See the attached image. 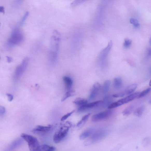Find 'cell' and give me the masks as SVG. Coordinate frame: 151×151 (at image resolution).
<instances>
[{
    "instance_id": "d6986e66",
    "label": "cell",
    "mask_w": 151,
    "mask_h": 151,
    "mask_svg": "<svg viewBox=\"0 0 151 151\" xmlns=\"http://www.w3.org/2000/svg\"><path fill=\"white\" fill-rule=\"evenodd\" d=\"M113 102V100H112V99L111 98V96L107 95L105 96L101 105H104L105 106H107L108 105V106L110 104L113 102Z\"/></svg>"
},
{
    "instance_id": "f1b7e54d",
    "label": "cell",
    "mask_w": 151,
    "mask_h": 151,
    "mask_svg": "<svg viewBox=\"0 0 151 151\" xmlns=\"http://www.w3.org/2000/svg\"><path fill=\"white\" fill-rule=\"evenodd\" d=\"M87 0H74L72 4L73 6H75L79 5Z\"/></svg>"
},
{
    "instance_id": "44dd1931",
    "label": "cell",
    "mask_w": 151,
    "mask_h": 151,
    "mask_svg": "<svg viewBox=\"0 0 151 151\" xmlns=\"http://www.w3.org/2000/svg\"><path fill=\"white\" fill-rule=\"evenodd\" d=\"M144 110L145 107H140L135 110L134 112V114L137 117H141L143 115Z\"/></svg>"
},
{
    "instance_id": "484cf974",
    "label": "cell",
    "mask_w": 151,
    "mask_h": 151,
    "mask_svg": "<svg viewBox=\"0 0 151 151\" xmlns=\"http://www.w3.org/2000/svg\"><path fill=\"white\" fill-rule=\"evenodd\" d=\"M130 22L133 24L135 28H138L140 27V24L139 21L136 19L133 18H131L130 19Z\"/></svg>"
},
{
    "instance_id": "9c48e42d",
    "label": "cell",
    "mask_w": 151,
    "mask_h": 151,
    "mask_svg": "<svg viewBox=\"0 0 151 151\" xmlns=\"http://www.w3.org/2000/svg\"><path fill=\"white\" fill-rule=\"evenodd\" d=\"M137 87L136 84H133L127 87L126 89L122 92L114 94L113 95V98H118L123 97L125 96L129 95L134 92Z\"/></svg>"
},
{
    "instance_id": "4fadbf2b",
    "label": "cell",
    "mask_w": 151,
    "mask_h": 151,
    "mask_svg": "<svg viewBox=\"0 0 151 151\" xmlns=\"http://www.w3.org/2000/svg\"><path fill=\"white\" fill-rule=\"evenodd\" d=\"M95 129L93 128H88L82 133L79 136L81 140L85 139L92 135L95 132Z\"/></svg>"
},
{
    "instance_id": "8d00e7d4",
    "label": "cell",
    "mask_w": 151,
    "mask_h": 151,
    "mask_svg": "<svg viewBox=\"0 0 151 151\" xmlns=\"http://www.w3.org/2000/svg\"><path fill=\"white\" fill-rule=\"evenodd\" d=\"M149 85L150 86H151V79L150 80V81Z\"/></svg>"
},
{
    "instance_id": "d6a6232c",
    "label": "cell",
    "mask_w": 151,
    "mask_h": 151,
    "mask_svg": "<svg viewBox=\"0 0 151 151\" xmlns=\"http://www.w3.org/2000/svg\"><path fill=\"white\" fill-rule=\"evenodd\" d=\"M147 55L149 57H151V49L148 48L147 50Z\"/></svg>"
},
{
    "instance_id": "d4e9b609",
    "label": "cell",
    "mask_w": 151,
    "mask_h": 151,
    "mask_svg": "<svg viewBox=\"0 0 151 151\" xmlns=\"http://www.w3.org/2000/svg\"><path fill=\"white\" fill-rule=\"evenodd\" d=\"M151 91V88H149L143 91L141 93H139L138 98H141L145 96L148 94Z\"/></svg>"
},
{
    "instance_id": "5bb4252c",
    "label": "cell",
    "mask_w": 151,
    "mask_h": 151,
    "mask_svg": "<svg viewBox=\"0 0 151 151\" xmlns=\"http://www.w3.org/2000/svg\"><path fill=\"white\" fill-rule=\"evenodd\" d=\"M56 150L54 147L47 145L46 144L39 146L36 151H54Z\"/></svg>"
},
{
    "instance_id": "2e32d148",
    "label": "cell",
    "mask_w": 151,
    "mask_h": 151,
    "mask_svg": "<svg viewBox=\"0 0 151 151\" xmlns=\"http://www.w3.org/2000/svg\"><path fill=\"white\" fill-rule=\"evenodd\" d=\"M122 85V80L121 78L118 77L114 79V86L115 89L119 90L121 89Z\"/></svg>"
},
{
    "instance_id": "ba28073f",
    "label": "cell",
    "mask_w": 151,
    "mask_h": 151,
    "mask_svg": "<svg viewBox=\"0 0 151 151\" xmlns=\"http://www.w3.org/2000/svg\"><path fill=\"white\" fill-rule=\"evenodd\" d=\"M109 109L107 111L94 114L92 117V121L93 122H96L109 118L112 115V111L111 109Z\"/></svg>"
},
{
    "instance_id": "d590c367",
    "label": "cell",
    "mask_w": 151,
    "mask_h": 151,
    "mask_svg": "<svg viewBox=\"0 0 151 151\" xmlns=\"http://www.w3.org/2000/svg\"><path fill=\"white\" fill-rule=\"evenodd\" d=\"M23 1V0H17V4H20L21 3V2H22Z\"/></svg>"
},
{
    "instance_id": "836d02e7",
    "label": "cell",
    "mask_w": 151,
    "mask_h": 151,
    "mask_svg": "<svg viewBox=\"0 0 151 151\" xmlns=\"http://www.w3.org/2000/svg\"><path fill=\"white\" fill-rule=\"evenodd\" d=\"M0 11L3 13H5V9L3 6L0 7Z\"/></svg>"
},
{
    "instance_id": "74e56055",
    "label": "cell",
    "mask_w": 151,
    "mask_h": 151,
    "mask_svg": "<svg viewBox=\"0 0 151 151\" xmlns=\"http://www.w3.org/2000/svg\"><path fill=\"white\" fill-rule=\"evenodd\" d=\"M149 42H150V44L151 45V37L150 38V39L149 40Z\"/></svg>"
},
{
    "instance_id": "7a4b0ae2",
    "label": "cell",
    "mask_w": 151,
    "mask_h": 151,
    "mask_svg": "<svg viewBox=\"0 0 151 151\" xmlns=\"http://www.w3.org/2000/svg\"><path fill=\"white\" fill-rule=\"evenodd\" d=\"M24 38L23 32L20 29L16 28L12 32L8 44L10 46L20 44L23 41Z\"/></svg>"
},
{
    "instance_id": "9a60e30c",
    "label": "cell",
    "mask_w": 151,
    "mask_h": 151,
    "mask_svg": "<svg viewBox=\"0 0 151 151\" xmlns=\"http://www.w3.org/2000/svg\"><path fill=\"white\" fill-rule=\"evenodd\" d=\"M63 80L65 84L66 89L68 91L72 89L73 85V81L70 77L65 76L63 77Z\"/></svg>"
},
{
    "instance_id": "ffe728a7",
    "label": "cell",
    "mask_w": 151,
    "mask_h": 151,
    "mask_svg": "<svg viewBox=\"0 0 151 151\" xmlns=\"http://www.w3.org/2000/svg\"><path fill=\"white\" fill-rule=\"evenodd\" d=\"M87 101L83 98H77L73 102V103L75 105L79 106H81L84 105L87 103Z\"/></svg>"
},
{
    "instance_id": "4316f807",
    "label": "cell",
    "mask_w": 151,
    "mask_h": 151,
    "mask_svg": "<svg viewBox=\"0 0 151 151\" xmlns=\"http://www.w3.org/2000/svg\"><path fill=\"white\" fill-rule=\"evenodd\" d=\"M132 43V42L131 40L128 39H126L124 40V46L125 48H128L130 47Z\"/></svg>"
},
{
    "instance_id": "e575fe53",
    "label": "cell",
    "mask_w": 151,
    "mask_h": 151,
    "mask_svg": "<svg viewBox=\"0 0 151 151\" xmlns=\"http://www.w3.org/2000/svg\"><path fill=\"white\" fill-rule=\"evenodd\" d=\"M7 61L8 62H11L12 60V58L10 57H7Z\"/></svg>"
},
{
    "instance_id": "52a82bcc",
    "label": "cell",
    "mask_w": 151,
    "mask_h": 151,
    "mask_svg": "<svg viewBox=\"0 0 151 151\" xmlns=\"http://www.w3.org/2000/svg\"><path fill=\"white\" fill-rule=\"evenodd\" d=\"M29 59L26 58L23 59L20 65L17 67L15 71L14 78L16 80L20 78L26 70L29 64Z\"/></svg>"
},
{
    "instance_id": "6da1fadb",
    "label": "cell",
    "mask_w": 151,
    "mask_h": 151,
    "mask_svg": "<svg viewBox=\"0 0 151 151\" xmlns=\"http://www.w3.org/2000/svg\"><path fill=\"white\" fill-rule=\"evenodd\" d=\"M72 125L70 122H66L56 132L53 136V141L55 143H59L65 139Z\"/></svg>"
},
{
    "instance_id": "5b68a950",
    "label": "cell",
    "mask_w": 151,
    "mask_h": 151,
    "mask_svg": "<svg viewBox=\"0 0 151 151\" xmlns=\"http://www.w3.org/2000/svg\"><path fill=\"white\" fill-rule=\"evenodd\" d=\"M21 137L23 139L27 142L30 150H37L40 145L36 138L33 136L25 133H22L21 135Z\"/></svg>"
},
{
    "instance_id": "3957f363",
    "label": "cell",
    "mask_w": 151,
    "mask_h": 151,
    "mask_svg": "<svg viewBox=\"0 0 151 151\" xmlns=\"http://www.w3.org/2000/svg\"><path fill=\"white\" fill-rule=\"evenodd\" d=\"M108 133L109 131L106 129H101L94 132L92 136L85 142V145L89 146L100 141L106 136Z\"/></svg>"
},
{
    "instance_id": "7c38bea8",
    "label": "cell",
    "mask_w": 151,
    "mask_h": 151,
    "mask_svg": "<svg viewBox=\"0 0 151 151\" xmlns=\"http://www.w3.org/2000/svg\"><path fill=\"white\" fill-rule=\"evenodd\" d=\"M52 127V126L51 125H49L47 126H38L33 129L32 132L36 134H42L49 132Z\"/></svg>"
},
{
    "instance_id": "e0dca14e",
    "label": "cell",
    "mask_w": 151,
    "mask_h": 151,
    "mask_svg": "<svg viewBox=\"0 0 151 151\" xmlns=\"http://www.w3.org/2000/svg\"><path fill=\"white\" fill-rule=\"evenodd\" d=\"M90 113H88L87 115L84 116L82 118V119L77 124V126L78 128H81L83 127L86 121L89 118L90 115Z\"/></svg>"
},
{
    "instance_id": "ac0fdd59",
    "label": "cell",
    "mask_w": 151,
    "mask_h": 151,
    "mask_svg": "<svg viewBox=\"0 0 151 151\" xmlns=\"http://www.w3.org/2000/svg\"><path fill=\"white\" fill-rule=\"evenodd\" d=\"M110 85L111 81L109 80L106 81L104 84L102 88V93L104 96L107 95L109 90Z\"/></svg>"
},
{
    "instance_id": "8992f818",
    "label": "cell",
    "mask_w": 151,
    "mask_h": 151,
    "mask_svg": "<svg viewBox=\"0 0 151 151\" xmlns=\"http://www.w3.org/2000/svg\"><path fill=\"white\" fill-rule=\"evenodd\" d=\"M113 45L112 41H110L107 46L101 51L99 58V63L102 67L106 65L107 58Z\"/></svg>"
},
{
    "instance_id": "277c9868",
    "label": "cell",
    "mask_w": 151,
    "mask_h": 151,
    "mask_svg": "<svg viewBox=\"0 0 151 151\" xmlns=\"http://www.w3.org/2000/svg\"><path fill=\"white\" fill-rule=\"evenodd\" d=\"M139 94V93L136 92L129 95L128 96L120 99L117 102L112 103L108 107V108L111 109L115 108L128 103L135 99L138 98Z\"/></svg>"
},
{
    "instance_id": "30bf717a",
    "label": "cell",
    "mask_w": 151,
    "mask_h": 151,
    "mask_svg": "<svg viewBox=\"0 0 151 151\" xmlns=\"http://www.w3.org/2000/svg\"><path fill=\"white\" fill-rule=\"evenodd\" d=\"M102 88V86L100 84L96 83L94 84L91 91L90 94L88 98L89 101H92L95 99L100 91Z\"/></svg>"
},
{
    "instance_id": "4dcf8cb0",
    "label": "cell",
    "mask_w": 151,
    "mask_h": 151,
    "mask_svg": "<svg viewBox=\"0 0 151 151\" xmlns=\"http://www.w3.org/2000/svg\"><path fill=\"white\" fill-rule=\"evenodd\" d=\"M6 109L3 106L0 107V114L1 115H3L5 113Z\"/></svg>"
},
{
    "instance_id": "8fae6325",
    "label": "cell",
    "mask_w": 151,
    "mask_h": 151,
    "mask_svg": "<svg viewBox=\"0 0 151 151\" xmlns=\"http://www.w3.org/2000/svg\"><path fill=\"white\" fill-rule=\"evenodd\" d=\"M102 101L100 100L95 102L87 103L81 106H80L78 109V111L80 112H83L89 109H91L101 105Z\"/></svg>"
},
{
    "instance_id": "f546056e",
    "label": "cell",
    "mask_w": 151,
    "mask_h": 151,
    "mask_svg": "<svg viewBox=\"0 0 151 151\" xmlns=\"http://www.w3.org/2000/svg\"><path fill=\"white\" fill-rule=\"evenodd\" d=\"M29 12H26L25 13L24 16L22 19L20 21V25H22L24 23L25 21L28 18V16H29Z\"/></svg>"
},
{
    "instance_id": "7402d4cb",
    "label": "cell",
    "mask_w": 151,
    "mask_h": 151,
    "mask_svg": "<svg viewBox=\"0 0 151 151\" xmlns=\"http://www.w3.org/2000/svg\"><path fill=\"white\" fill-rule=\"evenodd\" d=\"M134 108V106L131 105L127 107L122 112V114L124 116H128L130 115Z\"/></svg>"
},
{
    "instance_id": "1f68e13d",
    "label": "cell",
    "mask_w": 151,
    "mask_h": 151,
    "mask_svg": "<svg viewBox=\"0 0 151 151\" xmlns=\"http://www.w3.org/2000/svg\"><path fill=\"white\" fill-rule=\"evenodd\" d=\"M6 95L8 97V101L9 102H11L13 99V97L12 95L9 93L6 94Z\"/></svg>"
},
{
    "instance_id": "cb8c5ba5",
    "label": "cell",
    "mask_w": 151,
    "mask_h": 151,
    "mask_svg": "<svg viewBox=\"0 0 151 151\" xmlns=\"http://www.w3.org/2000/svg\"><path fill=\"white\" fill-rule=\"evenodd\" d=\"M23 142L22 140L21 139H18L16 140L13 142L12 144H11L10 146V148L11 149L16 148L17 146L20 145Z\"/></svg>"
},
{
    "instance_id": "603a6c76",
    "label": "cell",
    "mask_w": 151,
    "mask_h": 151,
    "mask_svg": "<svg viewBox=\"0 0 151 151\" xmlns=\"http://www.w3.org/2000/svg\"><path fill=\"white\" fill-rule=\"evenodd\" d=\"M75 94V92L74 91L72 90H70L68 91L65 94L63 98L62 99L61 101L62 102H64L65 100L66 99L69 98V97L74 96Z\"/></svg>"
},
{
    "instance_id": "83f0119b",
    "label": "cell",
    "mask_w": 151,
    "mask_h": 151,
    "mask_svg": "<svg viewBox=\"0 0 151 151\" xmlns=\"http://www.w3.org/2000/svg\"><path fill=\"white\" fill-rule=\"evenodd\" d=\"M75 112V111H73L70 113H68L65 115H64L61 118V121H63L65 120H66L69 117H70L72 114L74 113Z\"/></svg>"
}]
</instances>
